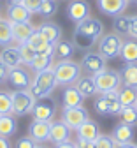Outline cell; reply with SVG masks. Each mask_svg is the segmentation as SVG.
I'll use <instances>...</instances> for the list:
<instances>
[{
    "label": "cell",
    "mask_w": 137,
    "mask_h": 148,
    "mask_svg": "<svg viewBox=\"0 0 137 148\" xmlns=\"http://www.w3.org/2000/svg\"><path fill=\"white\" fill-rule=\"evenodd\" d=\"M86 120H90V115L88 111L85 109V106H79V108H63L62 111V122L70 129H77L79 125H83Z\"/></svg>",
    "instance_id": "obj_8"
},
{
    "label": "cell",
    "mask_w": 137,
    "mask_h": 148,
    "mask_svg": "<svg viewBox=\"0 0 137 148\" xmlns=\"http://www.w3.org/2000/svg\"><path fill=\"white\" fill-rule=\"evenodd\" d=\"M97 7L107 16H120L128 7V0H97Z\"/></svg>",
    "instance_id": "obj_14"
},
{
    "label": "cell",
    "mask_w": 137,
    "mask_h": 148,
    "mask_svg": "<svg viewBox=\"0 0 137 148\" xmlns=\"http://www.w3.org/2000/svg\"><path fill=\"white\" fill-rule=\"evenodd\" d=\"M39 30H41V34L48 39L49 44H56V42L62 41V27L58 23L46 21V23H42L41 27H39Z\"/></svg>",
    "instance_id": "obj_21"
},
{
    "label": "cell",
    "mask_w": 137,
    "mask_h": 148,
    "mask_svg": "<svg viewBox=\"0 0 137 148\" xmlns=\"http://www.w3.org/2000/svg\"><path fill=\"white\" fill-rule=\"evenodd\" d=\"M62 102H63V108H79L83 106L85 102V97L79 94V90L76 86H65L63 92H62Z\"/></svg>",
    "instance_id": "obj_18"
},
{
    "label": "cell",
    "mask_w": 137,
    "mask_h": 148,
    "mask_svg": "<svg viewBox=\"0 0 137 148\" xmlns=\"http://www.w3.org/2000/svg\"><path fill=\"white\" fill-rule=\"evenodd\" d=\"M120 57H121V60H123L125 64L137 62V42H135V41H123Z\"/></svg>",
    "instance_id": "obj_27"
},
{
    "label": "cell",
    "mask_w": 137,
    "mask_h": 148,
    "mask_svg": "<svg viewBox=\"0 0 137 148\" xmlns=\"http://www.w3.org/2000/svg\"><path fill=\"white\" fill-rule=\"evenodd\" d=\"M27 42H28V44H30L37 53H41L44 48H48V46H49L48 39L41 34V30H39V28H35V30H33V34L28 37V41H27Z\"/></svg>",
    "instance_id": "obj_30"
},
{
    "label": "cell",
    "mask_w": 137,
    "mask_h": 148,
    "mask_svg": "<svg viewBox=\"0 0 137 148\" xmlns=\"http://www.w3.org/2000/svg\"><path fill=\"white\" fill-rule=\"evenodd\" d=\"M44 2V0H25L23 5L33 14V12H39V9H41V4Z\"/></svg>",
    "instance_id": "obj_40"
},
{
    "label": "cell",
    "mask_w": 137,
    "mask_h": 148,
    "mask_svg": "<svg viewBox=\"0 0 137 148\" xmlns=\"http://www.w3.org/2000/svg\"><path fill=\"white\" fill-rule=\"evenodd\" d=\"M70 139V129L60 120V122H51V131H49V141L51 143H63Z\"/></svg>",
    "instance_id": "obj_19"
},
{
    "label": "cell",
    "mask_w": 137,
    "mask_h": 148,
    "mask_svg": "<svg viewBox=\"0 0 137 148\" xmlns=\"http://www.w3.org/2000/svg\"><path fill=\"white\" fill-rule=\"evenodd\" d=\"M93 79H95V86H97V94H107V92L118 90L123 83L121 74L112 69H106L99 74H95Z\"/></svg>",
    "instance_id": "obj_5"
},
{
    "label": "cell",
    "mask_w": 137,
    "mask_h": 148,
    "mask_svg": "<svg viewBox=\"0 0 137 148\" xmlns=\"http://www.w3.org/2000/svg\"><path fill=\"white\" fill-rule=\"evenodd\" d=\"M7 72H9V69L4 65V62H2V60H0V83L7 79Z\"/></svg>",
    "instance_id": "obj_43"
},
{
    "label": "cell",
    "mask_w": 137,
    "mask_h": 148,
    "mask_svg": "<svg viewBox=\"0 0 137 148\" xmlns=\"http://www.w3.org/2000/svg\"><path fill=\"white\" fill-rule=\"evenodd\" d=\"M104 35V25L100 20H97L93 16H88L86 20L79 21L74 28V46L79 49H90L97 41Z\"/></svg>",
    "instance_id": "obj_1"
},
{
    "label": "cell",
    "mask_w": 137,
    "mask_h": 148,
    "mask_svg": "<svg viewBox=\"0 0 137 148\" xmlns=\"http://www.w3.org/2000/svg\"><path fill=\"white\" fill-rule=\"evenodd\" d=\"M90 16V4L86 0H72L67 7V18L76 25Z\"/></svg>",
    "instance_id": "obj_10"
},
{
    "label": "cell",
    "mask_w": 137,
    "mask_h": 148,
    "mask_svg": "<svg viewBox=\"0 0 137 148\" xmlns=\"http://www.w3.org/2000/svg\"><path fill=\"white\" fill-rule=\"evenodd\" d=\"M111 138L114 139L116 146H118V145H127V143H134V138H135L134 125H128L125 122H120L118 125L112 129Z\"/></svg>",
    "instance_id": "obj_13"
},
{
    "label": "cell",
    "mask_w": 137,
    "mask_h": 148,
    "mask_svg": "<svg viewBox=\"0 0 137 148\" xmlns=\"http://www.w3.org/2000/svg\"><path fill=\"white\" fill-rule=\"evenodd\" d=\"M56 86H58V83H56L55 72H53V67H51V69H46V71H41V72H35L28 90L37 101H42V99L51 97V94L55 92Z\"/></svg>",
    "instance_id": "obj_2"
},
{
    "label": "cell",
    "mask_w": 137,
    "mask_h": 148,
    "mask_svg": "<svg viewBox=\"0 0 137 148\" xmlns=\"http://www.w3.org/2000/svg\"><path fill=\"white\" fill-rule=\"evenodd\" d=\"M7 79H9V83H11L16 90H28V86H30V83H32V78H30L28 71L23 69V67L9 69Z\"/></svg>",
    "instance_id": "obj_12"
},
{
    "label": "cell",
    "mask_w": 137,
    "mask_h": 148,
    "mask_svg": "<svg viewBox=\"0 0 137 148\" xmlns=\"http://www.w3.org/2000/svg\"><path fill=\"white\" fill-rule=\"evenodd\" d=\"M39 143H35L30 136H23V138H19L14 145V148H35Z\"/></svg>",
    "instance_id": "obj_39"
},
{
    "label": "cell",
    "mask_w": 137,
    "mask_h": 148,
    "mask_svg": "<svg viewBox=\"0 0 137 148\" xmlns=\"http://www.w3.org/2000/svg\"><path fill=\"white\" fill-rule=\"evenodd\" d=\"M12 42V30L11 21L7 18H0V46H9Z\"/></svg>",
    "instance_id": "obj_31"
},
{
    "label": "cell",
    "mask_w": 137,
    "mask_h": 148,
    "mask_svg": "<svg viewBox=\"0 0 137 148\" xmlns=\"http://www.w3.org/2000/svg\"><path fill=\"white\" fill-rule=\"evenodd\" d=\"M56 113V106L48 101V99H42V101H35L33 108H32V115L35 120H42V122H53V116Z\"/></svg>",
    "instance_id": "obj_11"
},
{
    "label": "cell",
    "mask_w": 137,
    "mask_h": 148,
    "mask_svg": "<svg viewBox=\"0 0 137 148\" xmlns=\"http://www.w3.org/2000/svg\"><path fill=\"white\" fill-rule=\"evenodd\" d=\"M55 148H76V145H74L70 139H67V141H63V143H56Z\"/></svg>",
    "instance_id": "obj_44"
},
{
    "label": "cell",
    "mask_w": 137,
    "mask_h": 148,
    "mask_svg": "<svg viewBox=\"0 0 137 148\" xmlns=\"http://www.w3.org/2000/svg\"><path fill=\"white\" fill-rule=\"evenodd\" d=\"M116 148H137V143H127V145H118Z\"/></svg>",
    "instance_id": "obj_46"
},
{
    "label": "cell",
    "mask_w": 137,
    "mask_h": 148,
    "mask_svg": "<svg viewBox=\"0 0 137 148\" xmlns=\"http://www.w3.org/2000/svg\"><path fill=\"white\" fill-rule=\"evenodd\" d=\"M128 35L132 37V39H137V16H132V23H130Z\"/></svg>",
    "instance_id": "obj_41"
},
{
    "label": "cell",
    "mask_w": 137,
    "mask_h": 148,
    "mask_svg": "<svg viewBox=\"0 0 137 148\" xmlns=\"http://www.w3.org/2000/svg\"><path fill=\"white\" fill-rule=\"evenodd\" d=\"M93 145H95V148H116L114 139L111 136H106V134H100L93 141Z\"/></svg>",
    "instance_id": "obj_37"
},
{
    "label": "cell",
    "mask_w": 137,
    "mask_h": 148,
    "mask_svg": "<svg viewBox=\"0 0 137 148\" xmlns=\"http://www.w3.org/2000/svg\"><path fill=\"white\" fill-rule=\"evenodd\" d=\"M11 101H12V115L25 116L32 113V108L37 99L30 94V90H14L11 92Z\"/></svg>",
    "instance_id": "obj_6"
},
{
    "label": "cell",
    "mask_w": 137,
    "mask_h": 148,
    "mask_svg": "<svg viewBox=\"0 0 137 148\" xmlns=\"http://www.w3.org/2000/svg\"><path fill=\"white\" fill-rule=\"evenodd\" d=\"M18 131V122L12 115H0V136L2 138H12Z\"/></svg>",
    "instance_id": "obj_23"
},
{
    "label": "cell",
    "mask_w": 137,
    "mask_h": 148,
    "mask_svg": "<svg viewBox=\"0 0 137 148\" xmlns=\"http://www.w3.org/2000/svg\"><path fill=\"white\" fill-rule=\"evenodd\" d=\"M0 60L4 62V65L7 69H16V67L23 65V60H21V55L18 51V46H4L2 51H0Z\"/></svg>",
    "instance_id": "obj_15"
},
{
    "label": "cell",
    "mask_w": 137,
    "mask_h": 148,
    "mask_svg": "<svg viewBox=\"0 0 137 148\" xmlns=\"http://www.w3.org/2000/svg\"><path fill=\"white\" fill-rule=\"evenodd\" d=\"M30 18H32V12L23 4H9L7 5V20L11 23L30 21Z\"/></svg>",
    "instance_id": "obj_17"
},
{
    "label": "cell",
    "mask_w": 137,
    "mask_h": 148,
    "mask_svg": "<svg viewBox=\"0 0 137 148\" xmlns=\"http://www.w3.org/2000/svg\"><path fill=\"white\" fill-rule=\"evenodd\" d=\"M74 145H76V148H95L93 141H86V139H77Z\"/></svg>",
    "instance_id": "obj_42"
},
{
    "label": "cell",
    "mask_w": 137,
    "mask_h": 148,
    "mask_svg": "<svg viewBox=\"0 0 137 148\" xmlns=\"http://www.w3.org/2000/svg\"><path fill=\"white\" fill-rule=\"evenodd\" d=\"M76 51V46L72 41H60L55 44V53H53V58L58 60H70V57Z\"/></svg>",
    "instance_id": "obj_22"
},
{
    "label": "cell",
    "mask_w": 137,
    "mask_h": 148,
    "mask_svg": "<svg viewBox=\"0 0 137 148\" xmlns=\"http://www.w3.org/2000/svg\"><path fill=\"white\" fill-rule=\"evenodd\" d=\"M35 148H49V146H46V145H37Z\"/></svg>",
    "instance_id": "obj_48"
},
{
    "label": "cell",
    "mask_w": 137,
    "mask_h": 148,
    "mask_svg": "<svg viewBox=\"0 0 137 148\" xmlns=\"http://www.w3.org/2000/svg\"><path fill=\"white\" fill-rule=\"evenodd\" d=\"M0 148H12V146H11V141H9L7 138H2V136H0Z\"/></svg>",
    "instance_id": "obj_45"
},
{
    "label": "cell",
    "mask_w": 137,
    "mask_h": 148,
    "mask_svg": "<svg viewBox=\"0 0 137 148\" xmlns=\"http://www.w3.org/2000/svg\"><path fill=\"white\" fill-rule=\"evenodd\" d=\"M95 109H97V113L99 115H104V116H107V115H111L109 113V102H107V99L104 97V95H99L97 97V101H95Z\"/></svg>",
    "instance_id": "obj_38"
},
{
    "label": "cell",
    "mask_w": 137,
    "mask_h": 148,
    "mask_svg": "<svg viewBox=\"0 0 137 148\" xmlns=\"http://www.w3.org/2000/svg\"><path fill=\"white\" fill-rule=\"evenodd\" d=\"M128 2H135V4H137V0H128Z\"/></svg>",
    "instance_id": "obj_49"
},
{
    "label": "cell",
    "mask_w": 137,
    "mask_h": 148,
    "mask_svg": "<svg viewBox=\"0 0 137 148\" xmlns=\"http://www.w3.org/2000/svg\"><path fill=\"white\" fill-rule=\"evenodd\" d=\"M135 108H137V102H135Z\"/></svg>",
    "instance_id": "obj_50"
},
{
    "label": "cell",
    "mask_w": 137,
    "mask_h": 148,
    "mask_svg": "<svg viewBox=\"0 0 137 148\" xmlns=\"http://www.w3.org/2000/svg\"><path fill=\"white\" fill-rule=\"evenodd\" d=\"M0 115H12V101L9 92H0Z\"/></svg>",
    "instance_id": "obj_35"
},
{
    "label": "cell",
    "mask_w": 137,
    "mask_h": 148,
    "mask_svg": "<svg viewBox=\"0 0 137 148\" xmlns=\"http://www.w3.org/2000/svg\"><path fill=\"white\" fill-rule=\"evenodd\" d=\"M18 51L19 55H21V60L25 65H30L33 62V58L37 57V51L28 44V42H21V44H18Z\"/></svg>",
    "instance_id": "obj_33"
},
{
    "label": "cell",
    "mask_w": 137,
    "mask_h": 148,
    "mask_svg": "<svg viewBox=\"0 0 137 148\" xmlns=\"http://www.w3.org/2000/svg\"><path fill=\"white\" fill-rule=\"evenodd\" d=\"M121 122L128 123V125H135L137 123V108L135 106H125L121 109Z\"/></svg>",
    "instance_id": "obj_34"
},
{
    "label": "cell",
    "mask_w": 137,
    "mask_h": 148,
    "mask_svg": "<svg viewBox=\"0 0 137 148\" xmlns=\"http://www.w3.org/2000/svg\"><path fill=\"white\" fill-rule=\"evenodd\" d=\"M55 58L53 57H46V55H42V53H37V57L33 58V62L28 65L32 71H35V72H41V71H46V69H51L53 67V62Z\"/></svg>",
    "instance_id": "obj_28"
},
{
    "label": "cell",
    "mask_w": 137,
    "mask_h": 148,
    "mask_svg": "<svg viewBox=\"0 0 137 148\" xmlns=\"http://www.w3.org/2000/svg\"><path fill=\"white\" fill-rule=\"evenodd\" d=\"M107 99L109 102V113L111 115H121V102H120V97H118V90H112V92H107V94H100Z\"/></svg>",
    "instance_id": "obj_32"
},
{
    "label": "cell",
    "mask_w": 137,
    "mask_h": 148,
    "mask_svg": "<svg viewBox=\"0 0 137 148\" xmlns=\"http://www.w3.org/2000/svg\"><path fill=\"white\" fill-rule=\"evenodd\" d=\"M11 30H12V41L21 44V42H27L28 37L33 34L35 27L30 23V21H23V23H11Z\"/></svg>",
    "instance_id": "obj_16"
},
{
    "label": "cell",
    "mask_w": 137,
    "mask_h": 148,
    "mask_svg": "<svg viewBox=\"0 0 137 148\" xmlns=\"http://www.w3.org/2000/svg\"><path fill=\"white\" fill-rule=\"evenodd\" d=\"M76 88L79 90V94L86 99V97H93L97 94V86H95V79L93 76H81L76 83Z\"/></svg>",
    "instance_id": "obj_24"
},
{
    "label": "cell",
    "mask_w": 137,
    "mask_h": 148,
    "mask_svg": "<svg viewBox=\"0 0 137 148\" xmlns=\"http://www.w3.org/2000/svg\"><path fill=\"white\" fill-rule=\"evenodd\" d=\"M106 62L107 60L99 51H86L85 57H83V62H81V71L88 72L90 76H95V74H99V72L107 69Z\"/></svg>",
    "instance_id": "obj_7"
},
{
    "label": "cell",
    "mask_w": 137,
    "mask_h": 148,
    "mask_svg": "<svg viewBox=\"0 0 137 148\" xmlns=\"http://www.w3.org/2000/svg\"><path fill=\"white\" fill-rule=\"evenodd\" d=\"M7 2H9V4H23L25 0H7Z\"/></svg>",
    "instance_id": "obj_47"
},
{
    "label": "cell",
    "mask_w": 137,
    "mask_h": 148,
    "mask_svg": "<svg viewBox=\"0 0 137 148\" xmlns=\"http://www.w3.org/2000/svg\"><path fill=\"white\" fill-rule=\"evenodd\" d=\"M97 44H99V53L102 55V57L106 60H114L120 57L121 53V46H123V39L121 35L118 34H104L99 41H97Z\"/></svg>",
    "instance_id": "obj_4"
},
{
    "label": "cell",
    "mask_w": 137,
    "mask_h": 148,
    "mask_svg": "<svg viewBox=\"0 0 137 148\" xmlns=\"http://www.w3.org/2000/svg\"><path fill=\"white\" fill-rule=\"evenodd\" d=\"M118 97H120V102L121 106H135L137 102V88L135 86H128V85H123L118 88Z\"/></svg>",
    "instance_id": "obj_25"
},
{
    "label": "cell",
    "mask_w": 137,
    "mask_h": 148,
    "mask_svg": "<svg viewBox=\"0 0 137 148\" xmlns=\"http://www.w3.org/2000/svg\"><path fill=\"white\" fill-rule=\"evenodd\" d=\"M77 132V139H86V141H95L97 138L100 136V129L95 122L91 120H86L83 125H79L76 129Z\"/></svg>",
    "instance_id": "obj_20"
},
{
    "label": "cell",
    "mask_w": 137,
    "mask_h": 148,
    "mask_svg": "<svg viewBox=\"0 0 137 148\" xmlns=\"http://www.w3.org/2000/svg\"><path fill=\"white\" fill-rule=\"evenodd\" d=\"M120 74H121L123 85H128V86H135L137 88V62L125 64V67H123V71Z\"/></svg>",
    "instance_id": "obj_26"
},
{
    "label": "cell",
    "mask_w": 137,
    "mask_h": 148,
    "mask_svg": "<svg viewBox=\"0 0 137 148\" xmlns=\"http://www.w3.org/2000/svg\"><path fill=\"white\" fill-rule=\"evenodd\" d=\"M130 23H132V16H125V14H120V16H114L112 20V28L118 35H125L128 34L130 30Z\"/></svg>",
    "instance_id": "obj_29"
},
{
    "label": "cell",
    "mask_w": 137,
    "mask_h": 148,
    "mask_svg": "<svg viewBox=\"0 0 137 148\" xmlns=\"http://www.w3.org/2000/svg\"><path fill=\"white\" fill-rule=\"evenodd\" d=\"M49 131H51V122H42L33 118L28 125V136L39 145L49 141Z\"/></svg>",
    "instance_id": "obj_9"
},
{
    "label": "cell",
    "mask_w": 137,
    "mask_h": 148,
    "mask_svg": "<svg viewBox=\"0 0 137 148\" xmlns=\"http://www.w3.org/2000/svg\"><path fill=\"white\" fill-rule=\"evenodd\" d=\"M56 11H58L56 0H44V2L41 4V9H39V14L44 16V18H49V16H53Z\"/></svg>",
    "instance_id": "obj_36"
},
{
    "label": "cell",
    "mask_w": 137,
    "mask_h": 148,
    "mask_svg": "<svg viewBox=\"0 0 137 148\" xmlns=\"http://www.w3.org/2000/svg\"><path fill=\"white\" fill-rule=\"evenodd\" d=\"M53 72L58 86H70L81 78V64L72 60H58L53 64Z\"/></svg>",
    "instance_id": "obj_3"
}]
</instances>
